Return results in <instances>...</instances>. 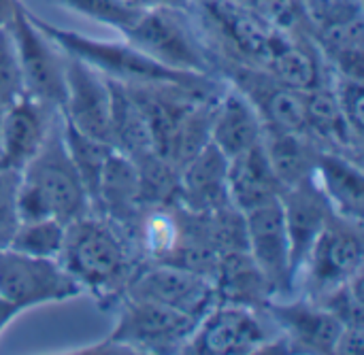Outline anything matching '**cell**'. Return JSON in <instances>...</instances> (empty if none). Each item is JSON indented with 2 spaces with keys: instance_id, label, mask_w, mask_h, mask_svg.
Listing matches in <instances>:
<instances>
[{
  "instance_id": "cell-6",
  "label": "cell",
  "mask_w": 364,
  "mask_h": 355,
  "mask_svg": "<svg viewBox=\"0 0 364 355\" xmlns=\"http://www.w3.org/2000/svg\"><path fill=\"white\" fill-rule=\"evenodd\" d=\"M200 320L177 309L149 300L122 298L117 322L109 339L128 347L134 355L183 354Z\"/></svg>"
},
{
  "instance_id": "cell-21",
  "label": "cell",
  "mask_w": 364,
  "mask_h": 355,
  "mask_svg": "<svg viewBox=\"0 0 364 355\" xmlns=\"http://www.w3.org/2000/svg\"><path fill=\"white\" fill-rule=\"evenodd\" d=\"M316 181L337 215L363 222L364 175L360 158L322 149L316 166Z\"/></svg>"
},
{
  "instance_id": "cell-14",
  "label": "cell",
  "mask_w": 364,
  "mask_h": 355,
  "mask_svg": "<svg viewBox=\"0 0 364 355\" xmlns=\"http://www.w3.org/2000/svg\"><path fill=\"white\" fill-rule=\"evenodd\" d=\"M66 98L60 109L64 121L79 132L111 145V83L87 62L64 53Z\"/></svg>"
},
{
  "instance_id": "cell-13",
  "label": "cell",
  "mask_w": 364,
  "mask_h": 355,
  "mask_svg": "<svg viewBox=\"0 0 364 355\" xmlns=\"http://www.w3.org/2000/svg\"><path fill=\"white\" fill-rule=\"evenodd\" d=\"M245 215L247 228V251L262 271L273 300L277 298H292L294 283H292V266H290V239L286 230L282 200L264 202Z\"/></svg>"
},
{
  "instance_id": "cell-7",
  "label": "cell",
  "mask_w": 364,
  "mask_h": 355,
  "mask_svg": "<svg viewBox=\"0 0 364 355\" xmlns=\"http://www.w3.org/2000/svg\"><path fill=\"white\" fill-rule=\"evenodd\" d=\"M309 36L324 62L354 79H363V0H303Z\"/></svg>"
},
{
  "instance_id": "cell-34",
  "label": "cell",
  "mask_w": 364,
  "mask_h": 355,
  "mask_svg": "<svg viewBox=\"0 0 364 355\" xmlns=\"http://www.w3.org/2000/svg\"><path fill=\"white\" fill-rule=\"evenodd\" d=\"M19 177H21L19 170L0 166V249L11 245L21 224L19 209H17Z\"/></svg>"
},
{
  "instance_id": "cell-5",
  "label": "cell",
  "mask_w": 364,
  "mask_h": 355,
  "mask_svg": "<svg viewBox=\"0 0 364 355\" xmlns=\"http://www.w3.org/2000/svg\"><path fill=\"white\" fill-rule=\"evenodd\" d=\"M364 273V226L333 215L316 239L296 279L294 296L320 300Z\"/></svg>"
},
{
  "instance_id": "cell-18",
  "label": "cell",
  "mask_w": 364,
  "mask_h": 355,
  "mask_svg": "<svg viewBox=\"0 0 364 355\" xmlns=\"http://www.w3.org/2000/svg\"><path fill=\"white\" fill-rule=\"evenodd\" d=\"M179 204L194 213L230 207L228 158L209 143L179 168Z\"/></svg>"
},
{
  "instance_id": "cell-37",
  "label": "cell",
  "mask_w": 364,
  "mask_h": 355,
  "mask_svg": "<svg viewBox=\"0 0 364 355\" xmlns=\"http://www.w3.org/2000/svg\"><path fill=\"white\" fill-rule=\"evenodd\" d=\"M19 315H21V311H19L15 305H11V302H6L4 298H0V334H2Z\"/></svg>"
},
{
  "instance_id": "cell-2",
  "label": "cell",
  "mask_w": 364,
  "mask_h": 355,
  "mask_svg": "<svg viewBox=\"0 0 364 355\" xmlns=\"http://www.w3.org/2000/svg\"><path fill=\"white\" fill-rule=\"evenodd\" d=\"M32 21L38 26V30L51 38L64 53L75 55L83 62H87L92 68L102 72L107 79L119 81V83H173L198 92H222L226 87V81L215 75H200V72H188V70H175L168 68L128 40H100L90 38L75 30H64L36 13L30 11Z\"/></svg>"
},
{
  "instance_id": "cell-3",
  "label": "cell",
  "mask_w": 364,
  "mask_h": 355,
  "mask_svg": "<svg viewBox=\"0 0 364 355\" xmlns=\"http://www.w3.org/2000/svg\"><path fill=\"white\" fill-rule=\"evenodd\" d=\"M17 209L21 222L53 217L64 226L92 211V200L64 145L62 117L55 119L41 151L21 170Z\"/></svg>"
},
{
  "instance_id": "cell-31",
  "label": "cell",
  "mask_w": 364,
  "mask_h": 355,
  "mask_svg": "<svg viewBox=\"0 0 364 355\" xmlns=\"http://www.w3.org/2000/svg\"><path fill=\"white\" fill-rule=\"evenodd\" d=\"M322 305L343 328H363L364 330V300H363V275L354 277L346 285L333 290L320 300Z\"/></svg>"
},
{
  "instance_id": "cell-4",
  "label": "cell",
  "mask_w": 364,
  "mask_h": 355,
  "mask_svg": "<svg viewBox=\"0 0 364 355\" xmlns=\"http://www.w3.org/2000/svg\"><path fill=\"white\" fill-rule=\"evenodd\" d=\"M124 40L168 68L220 77L213 53L190 9H145L143 17Z\"/></svg>"
},
{
  "instance_id": "cell-33",
  "label": "cell",
  "mask_w": 364,
  "mask_h": 355,
  "mask_svg": "<svg viewBox=\"0 0 364 355\" xmlns=\"http://www.w3.org/2000/svg\"><path fill=\"white\" fill-rule=\"evenodd\" d=\"M26 94L23 79L17 62V53L13 47V38L6 26L0 28V111L9 109Z\"/></svg>"
},
{
  "instance_id": "cell-38",
  "label": "cell",
  "mask_w": 364,
  "mask_h": 355,
  "mask_svg": "<svg viewBox=\"0 0 364 355\" xmlns=\"http://www.w3.org/2000/svg\"><path fill=\"white\" fill-rule=\"evenodd\" d=\"M19 2L21 0H0V23L2 26L13 17V13H15V9H17Z\"/></svg>"
},
{
  "instance_id": "cell-11",
  "label": "cell",
  "mask_w": 364,
  "mask_h": 355,
  "mask_svg": "<svg viewBox=\"0 0 364 355\" xmlns=\"http://www.w3.org/2000/svg\"><path fill=\"white\" fill-rule=\"evenodd\" d=\"M124 298L164 305L196 320H203V315L218 305V294L211 279L179 266L154 262H145L141 266Z\"/></svg>"
},
{
  "instance_id": "cell-15",
  "label": "cell",
  "mask_w": 364,
  "mask_h": 355,
  "mask_svg": "<svg viewBox=\"0 0 364 355\" xmlns=\"http://www.w3.org/2000/svg\"><path fill=\"white\" fill-rule=\"evenodd\" d=\"M262 315L288 341L292 354L333 355L343 330L335 315L305 296L271 300Z\"/></svg>"
},
{
  "instance_id": "cell-40",
  "label": "cell",
  "mask_w": 364,
  "mask_h": 355,
  "mask_svg": "<svg viewBox=\"0 0 364 355\" xmlns=\"http://www.w3.org/2000/svg\"><path fill=\"white\" fill-rule=\"evenodd\" d=\"M239 2H245V0H239Z\"/></svg>"
},
{
  "instance_id": "cell-39",
  "label": "cell",
  "mask_w": 364,
  "mask_h": 355,
  "mask_svg": "<svg viewBox=\"0 0 364 355\" xmlns=\"http://www.w3.org/2000/svg\"><path fill=\"white\" fill-rule=\"evenodd\" d=\"M2 113L4 111H0V164H2Z\"/></svg>"
},
{
  "instance_id": "cell-29",
  "label": "cell",
  "mask_w": 364,
  "mask_h": 355,
  "mask_svg": "<svg viewBox=\"0 0 364 355\" xmlns=\"http://www.w3.org/2000/svg\"><path fill=\"white\" fill-rule=\"evenodd\" d=\"M51 2H55L58 6L70 13L109 26L115 32H119L124 38L134 30V26L145 13V9L128 4L124 0H51Z\"/></svg>"
},
{
  "instance_id": "cell-32",
  "label": "cell",
  "mask_w": 364,
  "mask_h": 355,
  "mask_svg": "<svg viewBox=\"0 0 364 355\" xmlns=\"http://www.w3.org/2000/svg\"><path fill=\"white\" fill-rule=\"evenodd\" d=\"M245 2L273 28L288 34L309 36V19L303 0H245Z\"/></svg>"
},
{
  "instance_id": "cell-25",
  "label": "cell",
  "mask_w": 364,
  "mask_h": 355,
  "mask_svg": "<svg viewBox=\"0 0 364 355\" xmlns=\"http://www.w3.org/2000/svg\"><path fill=\"white\" fill-rule=\"evenodd\" d=\"M111 83V147L130 160L151 151V138L145 119L128 94L126 85L109 79Z\"/></svg>"
},
{
  "instance_id": "cell-19",
  "label": "cell",
  "mask_w": 364,
  "mask_h": 355,
  "mask_svg": "<svg viewBox=\"0 0 364 355\" xmlns=\"http://www.w3.org/2000/svg\"><path fill=\"white\" fill-rule=\"evenodd\" d=\"M143 209L145 207L141 200L136 166L128 155L113 149V153L109 155L102 168L98 194H96L92 211L109 217L134 239Z\"/></svg>"
},
{
  "instance_id": "cell-20",
  "label": "cell",
  "mask_w": 364,
  "mask_h": 355,
  "mask_svg": "<svg viewBox=\"0 0 364 355\" xmlns=\"http://www.w3.org/2000/svg\"><path fill=\"white\" fill-rule=\"evenodd\" d=\"M262 119L243 92L226 83L211 124V143L230 160L262 138Z\"/></svg>"
},
{
  "instance_id": "cell-28",
  "label": "cell",
  "mask_w": 364,
  "mask_h": 355,
  "mask_svg": "<svg viewBox=\"0 0 364 355\" xmlns=\"http://www.w3.org/2000/svg\"><path fill=\"white\" fill-rule=\"evenodd\" d=\"M220 96L196 102L183 115V119L177 128L173 147H171V155H168V160L177 168H181L188 160H192L203 147H207L211 143V124H213V113H215Z\"/></svg>"
},
{
  "instance_id": "cell-22",
  "label": "cell",
  "mask_w": 364,
  "mask_h": 355,
  "mask_svg": "<svg viewBox=\"0 0 364 355\" xmlns=\"http://www.w3.org/2000/svg\"><path fill=\"white\" fill-rule=\"evenodd\" d=\"M213 285L218 302L224 305H237L262 313L273 300V292L247 249L220 256Z\"/></svg>"
},
{
  "instance_id": "cell-8",
  "label": "cell",
  "mask_w": 364,
  "mask_h": 355,
  "mask_svg": "<svg viewBox=\"0 0 364 355\" xmlns=\"http://www.w3.org/2000/svg\"><path fill=\"white\" fill-rule=\"evenodd\" d=\"M4 26L13 38L26 94L62 109L66 98L64 51L38 30L23 2L17 4L13 17Z\"/></svg>"
},
{
  "instance_id": "cell-35",
  "label": "cell",
  "mask_w": 364,
  "mask_h": 355,
  "mask_svg": "<svg viewBox=\"0 0 364 355\" xmlns=\"http://www.w3.org/2000/svg\"><path fill=\"white\" fill-rule=\"evenodd\" d=\"M364 330L363 328H343L333 355H358L363 351Z\"/></svg>"
},
{
  "instance_id": "cell-30",
  "label": "cell",
  "mask_w": 364,
  "mask_h": 355,
  "mask_svg": "<svg viewBox=\"0 0 364 355\" xmlns=\"http://www.w3.org/2000/svg\"><path fill=\"white\" fill-rule=\"evenodd\" d=\"M64 234H66V226L53 217L30 219V222L19 224L9 247L28 256L58 260L62 245H64Z\"/></svg>"
},
{
  "instance_id": "cell-26",
  "label": "cell",
  "mask_w": 364,
  "mask_h": 355,
  "mask_svg": "<svg viewBox=\"0 0 364 355\" xmlns=\"http://www.w3.org/2000/svg\"><path fill=\"white\" fill-rule=\"evenodd\" d=\"M132 162L139 173L143 207L179 204V168L171 160L151 149Z\"/></svg>"
},
{
  "instance_id": "cell-9",
  "label": "cell",
  "mask_w": 364,
  "mask_h": 355,
  "mask_svg": "<svg viewBox=\"0 0 364 355\" xmlns=\"http://www.w3.org/2000/svg\"><path fill=\"white\" fill-rule=\"evenodd\" d=\"M83 296L75 279L55 258H36L11 247L0 249V298L21 313L41 305Z\"/></svg>"
},
{
  "instance_id": "cell-36",
  "label": "cell",
  "mask_w": 364,
  "mask_h": 355,
  "mask_svg": "<svg viewBox=\"0 0 364 355\" xmlns=\"http://www.w3.org/2000/svg\"><path fill=\"white\" fill-rule=\"evenodd\" d=\"M128 4L141 6V9H156V6H175V9H190L192 0H124Z\"/></svg>"
},
{
  "instance_id": "cell-23",
  "label": "cell",
  "mask_w": 364,
  "mask_h": 355,
  "mask_svg": "<svg viewBox=\"0 0 364 355\" xmlns=\"http://www.w3.org/2000/svg\"><path fill=\"white\" fill-rule=\"evenodd\" d=\"M228 192L232 207L241 213L282 198L284 185L275 177L262 143L228 160Z\"/></svg>"
},
{
  "instance_id": "cell-1",
  "label": "cell",
  "mask_w": 364,
  "mask_h": 355,
  "mask_svg": "<svg viewBox=\"0 0 364 355\" xmlns=\"http://www.w3.org/2000/svg\"><path fill=\"white\" fill-rule=\"evenodd\" d=\"M60 264L100 311H113L145 264L136 241L109 217L90 211L66 226Z\"/></svg>"
},
{
  "instance_id": "cell-16",
  "label": "cell",
  "mask_w": 364,
  "mask_h": 355,
  "mask_svg": "<svg viewBox=\"0 0 364 355\" xmlns=\"http://www.w3.org/2000/svg\"><path fill=\"white\" fill-rule=\"evenodd\" d=\"M282 209H284V219H286V230L290 239V266H292V283L296 290V279L299 273L328 224V219L335 215L328 198L320 190L316 177L307 179L299 185L286 187L282 192Z\"/></svg>"
},
{
  "instance_id": "cell-17",
  "label": "cell",
  "mask_w": 364,
  "mask_h": 355,
  "mask_svg": "<svg viewBox=\"0 0 364 355\" xmlns=\"http://www.w3.org/2000/svg\"><path fill=\"white\" fill-rule=\"evenodd\" d=\"M60 109L23 94L2 113V164L23 170L41 151Z\"/></svg>"
},
{
  "instance_id": "cell-10",
  "label": "cell",
  "mask_w": 364,
  "mask_h": 355,
  "mask_svg": "<svg viewBox=\"0 0 364 355\" xmlns=\"http://www.w3.org/2000/svg\"><path fill=\"white\" fill-rule=\"evenodd\" d=\"M218 75L247 96L258 111L262 126L307 134V92L279 83L258 66L230 60L218 64Z\"/></svg>"
},
{
  "instance_id": "cell-24",
  "label": "cell",
  "mask_w": 364,
  "mask_h": 355,
  "mask_svg": "<svg viewBox=\"0 0 364 355\" xmlns=\"http://www.w3.org/2000/svg\"><path fill=\"white\" fill-rule=\"evenodd\" d=\"M260 143L284 190L316 177V166L322 149L309 134L264 126Z\"/></svg>"
},
{
  "instance_id": "cell-12",
  "label": "cell",
  "mask_w": 364,
  "mask_h": 355,
  "mask_svg": "<svg viewBox=\"0 0 364 355\" xmlns=\"http://www.w3.org/2000/svg\"><path fill=\"white\" fill-rule=\"evenodd\" d=\"M262 313L218 302L192 332L186 355H252L271 339Z\"/></svg>"
},
{
  "instance_id": "cell-27",
  "label": "cell",
  "mask_w": 364,
  "mask_h": 355,
  "mask_svg": "<svg viewBox=\"0 0 364 355\" xmlns=\"http://www.w3.org/2000/svg\"><path fill=\"white\" fill-rule=\"evenodd\" d=\"M62 134H64V145L68 149V155H70V160L85 185V192L92 200V207H94L100 175H102V168H105L109 155L113 153V147L105 141H98V138H92V136L79 132L64 119H62Z\"/></svg>"
},
{
  "instance_id": "cell-41",
  "label": "cell",
  "mask_w": 364,
  "mask_h": 355,
  "mask_svg": "<svg viewBox=\"0 0 364 355\" xmlns=\"http://www.w3.org/2000/svg\"><path fill=\"white\" fill-rule=\"evenodd\" d=\"M0 28H2V23H0Z\"/></svg>"
}]
</instances>
